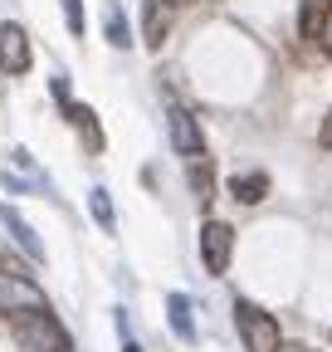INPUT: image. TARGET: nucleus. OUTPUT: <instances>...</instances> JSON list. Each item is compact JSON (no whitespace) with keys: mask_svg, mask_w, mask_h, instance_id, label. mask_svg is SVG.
<instances>
[{"mask_svg":"<svg viewBox=\"0 0 332 352\" xmlns=\"http://www.w3.org/2000/svg\"><path fill=\"white\" fill-rule=\"evenodd\" d=\"M332 25V0H303L298 6V34L303 39H322Z\"/></svg>","mask_w":332,"mask_h":352,"instance_id":"8","label":"nucleus"},{"mask_svg":"<svg viewBox=\"0 0 332 352\" xmlns=\"http://www.w3.org/2000/svg\"><path fill=\"white\" fill-rule=\"evenodd\" d=\"M166 323H171V333L181 342H195V318H191V298L186 294H171L166 298Z\"/></svg>","mask_w":332,"mask_h":352,"instance_id":"10","label":"nucleus"},{"mask_svg":"<svg viewBox=\"0 0 332 352\" xmlns=\"http://www.w3.org/2000/svg\"><path fill=\"white\" fill-rule=\"evenodd\" d=\"M235 328L244 338V352H278L283 338H278V318L264 314L259 303H249V298H235Z\"/></svg>","mask_w":332,"mask_h":352,"instance_id":"3","label":"nucleus"},{"mask_svg":"<svg viewBox=\"0 0 332 352\" xmlns=\"http://www.w3.org/2000/svg\"><path fill=\"white\" fill-rule=\"evenodd\" d=\"M108 39L117 44V50H128V44H132V34H128V20H122V10H117V6L108 10Z\"/></svg>","mask_w":332,"mask_h":352,"instance_id":"16","label":"nucleus"},{"mask_svg":"<svg viewBox=\"0 0 332 352\" xmlns=\"http://www.w3.org/2000/svg\"><path fill=\"white\" fill-rule=\"evenodd\" d=\"M278 352H308V347H298V342H288V347H278Z\"/></svg>","mask_w":332,"mask_h":352,"instance_id":"20","label":"nucleus"},{"mask_svg":"<svg viewBox=\"0 0 332 352\" xmlns=\"http://www.w3.org/2000/svg\"><path fill=\"white\" fill-rule=\"evenodd\" d=\"M34 50H29V30L15 20H0V69L5 74H29Z\"/></svg>","mask_w":332,"mask_h":352,"instance_id":"6","label":"nucleus"},{"mask_svg":"<svg viewBox=\"0 0 332 352\" xmlns=\"http://www.w3.org/2000/svg\"><path fill=\"white\" fill-rule=\"evenodd\" d=\"M88 210H93V220H98L103 230H117V215H112V196H108L103 186H93V191H88Z\"/></svg>","mask_w":332,"mask_h":352,"instance_id":"14","label":"nucleus"},{"mask_svg":"<svg viewBox=\"0 0 332 352\" xmlns=\"http://www.w3.org/2000/svg\"><path fill=\"white\" fill-rule=\"evenodd\" d=\"M166 132H171V147H176V157H186V162L205 157L200 118H195L191 108H181V103H171V108H166Z\"/></svg>","mask_w":332,"mask_h":352,"instance_id":"5","label":"nucleus"},{"mask_svg":"<svg viewBox=\"0 0 332 352\" xmlns=\"http://www.w3.org/2000/svg\"><path fill=\"white\" fill-rule=\"evenodd\" d=\"M186 176H191V191H195V201H200V206H211V201H215V171H211V162H205V157H195Z\"/></svg>","mask_w":332,"mask_h":352,"instance_id":"13","label":"nucleus"},{"mask_svg":"<svg viewBox=\"0 0 332 352\" xmlns=\"http://www.w3.org/2000/svg\"><path fill=\"white\" fill-rule=\"evenodd\" d=\"M64 6V25L73 39H83V30H88V10H83V0H59Z\"/></svg>","mask_w":332,"mask_h":352,"instance_id":"15","label":"nucleus"},{"mask_svg":"<svg viewBox=\"0 0 332 352\" xmlns=\"http://www.w3.org/2000/svg\"><path fill=\"white\" fill-rule=\"evenodd\" d=\"M0 226H5L10 230V240L29 254V259H45V245H39V235H34V226H29V220L15 210V206H0Z\"/></svg>","mask_w":332,"mask_h":352,"instance_id":"7","label":"nucleus"},{"mask_svg":"<svg viewBox=\"0 0 332 352\" xmlns=\"http://www.w3.org/2000/svg\"><path fill=\"white\" fill-rule=\"evenodd\" d=\"M166 6H195V0H166Z\"/></svg>","mask_w":332,"mask_h":352,"instance_id":"22","label":"nucleus"},{"mask_svg":"<svg viewBox=\"0 0 332 352\" xmlns=\"http://www.w3.org/2000/svg\"><path fill=\"white\" fill-rule=\"evenodd\" d=\"M69 113V122L83 132V142H88V152H103V132H98V118H93V108H83V103H69L64 108Z\"/></svg>","mask_w":332,"mask_h":352,"instance_id":"12","label":"nucleus"},{"mask_svg":"<svg viewBox=\"0 0 332 352\" xmlns=\"http://www.w3.org/2000/svg\"><path fill=\"white\" fill-rule=\"evenodd\" d=\"M49 88H54L59 108H69V78H64V74H54V78H49Z\"/></svg>","mask_w":332,"mask_h":352,"instance_id":"17","label":"nucleus"},{"mask_svg":"<svg viewBox=\"0 0 332 352\" xmlns=\"http://www.w3.org/2000/svg\"><path fill=\"white\" fill-rule=\"evenodd\" d=\"M318 142H322V147H327V152H332V113H327V118H322V132H318Z\"/></svg>","mask_w":332,"mask_h":352,"instance_id":"18","label":"nucleus"},{"mask_svg":"<svg viewBox=\"0 0 332 352\" xmlns=\"http://www.w3.org/2000/svg\"><path fill=\"white\" fill-rule=\"evenodd\" d=\"M230 196H235L239 206H259V201L269 196V176H264V171H235V176H230Z\"/></svg>","mask_w":332,"mask_h":352,"instance_id":"9","label":"nucleus"},{"mask_svg":"<svg viewBox=\"0 0 332 352\" xmlns=\"http://www.w3.org/2000/svg\"><path fill=\"white\" fill-rule=\"evenodd\" d=\"M230 259H235V230L225 220H200V264H205V274L220 279L230 270Z\"/></svg>","mask_w":332,"mask_h":352,"instance_id":"4","label":"nucleus"},{"mask_svg":"<svg viewBox=\"0 0 332 352\" xmlns=\"http://www.w3.org/2000/svg\"><path fill=\"white\" fill-rule=\"evenodd\" d=\"M122 352H142V347H137V342H132V338H122Z\"/></svg>","mask_w":332,"mask_h":352,"instance_id":"19","label":"nucleus"},{"mask_svg":"<svg viewBox=\"0 0 332 352\" xmlns=\"http://www.w3.org/2000/svg\"><path fill=\"white\" fill-rule=\"evenodd\" d=\"M166 30H171V20H166L161 0H147V10H142V44H147V50H161Z\"/></svg>","mask_w":332,"mask_h":352,"instance_id":"11","label":"nucleus"},{"mask_svg":"<svg viewBox=\"0 0 332 352\" xmlns=\"http://www.w3.org/2000/svg\"><path fill=\"white\" fill-rule=\"evenodd\" d=\"M45 308H49L45 289H39L25 270H15V264H0V314L15 323L25 314H45Z\"/></svg>","mask_w":332,"mask_h":352,"instance_id":"1","label":"nucleus"},{"mask_svg":"<svg viewBox=\"0 0 332 352\" xmlns=\"http://www.w3.org/2000/svg\"><path fill=\"white\" fill-rule=\"evenodd\" d=\"M15 342L25 347V352H73V338H69V328L49 314H25V318H15Z\"/></svg>","mask_w":332,"mask_h":352,"instance_id":"2","label":"nucleus"},{"mask_svg":"<svg viewBox=\"0 0 332 352\" xmlns=\"http://www.w3.org/2000/svg\"><path fill=\"white\" fill-rule=\"evenodd\" d=\"M322 39H327V54H332V25H327V34H322Z\"/></svg>","mask_w":332,"mask_h":352,"instance_id":"21","label":"nucleus"}]
</instances>
